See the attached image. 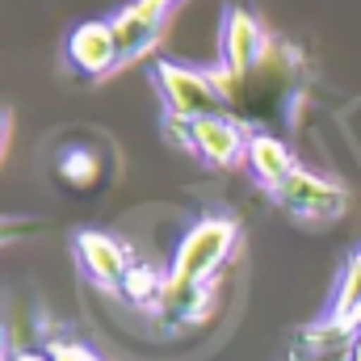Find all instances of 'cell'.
I'll return each mask as SVG.
<instances>
[{"instance_id":"9c48e42d","label":"cell","mask_w":361,"mask_h":361,"mask_svg":"<svg viewBox=\"0 0 361 361\" xmlns=\"http://www.w3.org/2000/svg\"><path fill=\"white\" fill-rule=\"evenodd\" d=\"M244 164H248L252 180H257L261 189H269V193H277L286 180L298 173V160H294V152H290V147H286L277 135H265V130L248 139Z\"/></svg>"},{"instance_id":"52a82bcc","label":"cell","mask_w":361,"mask_h":361,"mask_svg":"<svg viewBox=\"0 0 361 361\" xmlns=\"http://www.w3.org/2000/svg\"><path fill=\"white\" fill-rule=\"evenodd\" d=\"M109 25H114L118 59H122V68H126V63H139L143 55H152V51H156V42L164 38L169 17H164V13H156V8H147L143 0H135V4H126Z\"/></svg>"},{"instance_id":"4fadbf2b","label":"cell","mask_w":361,"mask_h":361,"mask_svg":"<svg viewBox=\"0 0 361 361\" xmlns=\"http://www.w3.org/2000/svg\"><path fill=\"white\" fill-rule=\"evenodd\" d=\"M42 223L38 219H4L0 214V248L4 244H17V240H25V235H34Z\"/></svg>"},{"instance_id":"e0dca14e","label":"cell","mask_w":361,"mask_h":361,"mask_svg":"<svg viewBox=\"0 0 361 361\" xmlns=\"http://www.w3.org/2000/svg\"><path fill=\"white\" fill-rule=\"evenodd\" d=\"M13 361H51V353L42 349V353H13Z\"/></svg>"},{"instance_id":"8992f818","label":"cell","mask_w":361,"mask_h":361,"mask_svg":"<svg viewBox=\"0 0 361 361\" xmlns=\"http://www.w3.org/2000/svg\"><path fill=\"white\" fill-rule=\"evenodd\" d=\"M63 63L76 80H105L109 72H118L122 59H118V42H114V25L80 21L63 42Z\"/></svg>"},{"instance_id":"3957f363","label":"cell","mask_w":361,"mask_h":361,"mask_svg":"<svg viewBox=\"0 0 361 361\" xmlns=\"http://www.w3.org/2000/svg\"><path fill=\"white\" fill-rule=\"evenodd\" d=\"M152 85L160 92L169 118L197 122V118L231 109V101H227L223 85L214 80V72H197V68H185V63H173V59H156L152 63Z\"/></svg>"},{"instance_id":"7a4b0ae2","label":"cell","mask_w":361,"mask_h":361,"mask_svg":"<svg viewBox=\"0 0 361 361\" xmlns=\"http://www.w3.org/2000/svg\"><path fill=\"white\" fill-rule=\"evenodd\" d=\"M269 51H273V38L265 34V25H261L248 8L227 4L223 30H219V68H214V80L223 85L227 101H231V92L265 63Z\"/></svg>"},{"instance_id":"5bb4252c","label":"cell","mask_w":361,"mask_h":361,"mask_svg":"<svg viewBox=\"0 0 361 361\" xmlns=\"http://www.w3.org/2000/svg\"><path fill=\"white\" fill-rule=\"evenodd\" d=\"M47 353H51V361H101L92 349L72 345V341H55V345H47Z\"/></svg>"},{"instance_id":"9a60e30c","label":"cell","mask_w":361,"mask_h":361,"mask_svg":"<svg viewBox=\"0 0 361 361\" xmlns=\"http://www.w3.org/2000/svg\"><path fill=\"white\" fill-rule=\"evenodd\" d=\"M4 147H8V109L0 105V156H4Z\"/></svg>"},{"instance_id":"ac0fdd59","label":"cell","mask_w":361,"mask_h":361,"mask_svg":"<svg viewBox=\"0 0 361 361\" xmlns=\"http://www.w3.org/2000/svg\"><path fill=\"white\" fill-rule=\"evenodd\" d=\"M345 361H361V336L349 345V353H345Z\"/></svg>"},{"instance_id":"277c9868","label":"cell","mask_w":361,"mask_h":361,"mask_svg":"<svg viewBox=\"0 0 361 361\" xmlns=\"http://www.w3.org/2000/svg\"><path fill=\"white\" fill-rule=\"evenodd\" d=\"M273 197H277V206H281L286 214H294V219H302V223H336V219L349 210V193H345L336 180L315 177V173H307V169H298Z\"/></svg>"},{"instance_id":"2e32d148","label":"cell","mask_w":361,"mask_h":361,"mask_svg":"<svg viewBox=\"0 0 361 361\" xmlns=\"http://www.w3.org/2000/svg\"><path fill=\"white\" fill-rule=\"evenodd\" d=\"M143 4H147V8H156V13H164V17H169V13H173V8H177L180 0H143Z\"/></svg>"},{"instance_id":"ba28073f","label":"cell","mask_w":361,"mask_h":361,"mask_svg":"<svg viewBox=\"0 0 361 361\" xmlns=\"http://www.w3.org/2000/svg\"><path fill=\"white\" fill-rule=\"evenodd\" d=\"M72 248H76V261H80V269H85V277H89L92 286H101V290H122V277L130 269V257H126V248H122L114 235L80 231V235L72 240Z\"/></svg>"},{"instance_id":"d6986e66","label":"cell","mask_w":361,"mask_h":361,"mask_svg":"<svg viewBox=\"0 0 361 361\" xmlns=\"http://www.w3.org/2000/svg\"><path fill=\"white\" fill-rule=\"evenodd\" d=\"M349 324H353V328H357V332H361V302H357V307H353V311H349Z\"/></svg>"},{"instance_id":"8fae6325","label":"cell","mask_w":361,"mask_h":361,"mask_svg":"<svg viewBox=\"0 0 361 361\" xmlns=\"http://www.w3.org/2000/svg\"><path fill=\"white\" fill-rule=\"evenodd\" d=\"M118 294L130 307H139V311H160L164 294H169V273H156V269H147V265H130Z\"/></svg>"},{"instance_id":"6da1fadb","label":"cell","mask_w":361,"mask_h":361,"mask_svg":"<svg viewBox=\"0 0 361 361\" xmlns=\"http://www.w3.org/2000/svg\"><path fill=\"white\" fill-rule=\"evenodd\" d=\"M240 244V223L235 219H197L185 240L173 252V265H169V290H193V286H206L214 273L231 261Z\"/></svg>"},{"instance_id":"30bf717a","label":"cell","mask_w":361,"mask_h":361,"mask_svg":"<svg viewBox=\"0 0 361 361\" xmlns=\"http://www.w3.org/2000/svg\"><path fill=\"white\" fill-rule=\"evenodd\" d=\"M55 177L63 189H72V193H92V189H101L105 177H109V169L105 164H97V156L85 152L80 143L76 147H68V152H59V160H55Z\"/></svg>"},{"instance_id":"5b68a950","label":"cell","mask_w":361,"mask_h":361,"mask_svg":"<svg viewBox=\"0 0 361 361\" xmlns=\"http://www.w3.org/2000/svg\"><path fill=\"white\" fill-rule=\"evenodd\" d=\"M248 139H252V135H248V126H244L235 114H210V118L189 122V156H197V160L210 164V169L244 164Z\"/></svg>"},{"instance_id":"7c38bea8","label":"cell","mask_w":361,"mask_h":361,"mask_svg":"<svg viewBox=\"0 0 361 361\" xmlns=\"http://www.w3.org/2000/svg\"><path fill=\"white\" fill-rule=\"evenodd\" d=\"M361 302V248L345 261V273H341V281H336V294H332V307H328V315H336V319H349V311Z\"/></svg>"}]
</instances>
